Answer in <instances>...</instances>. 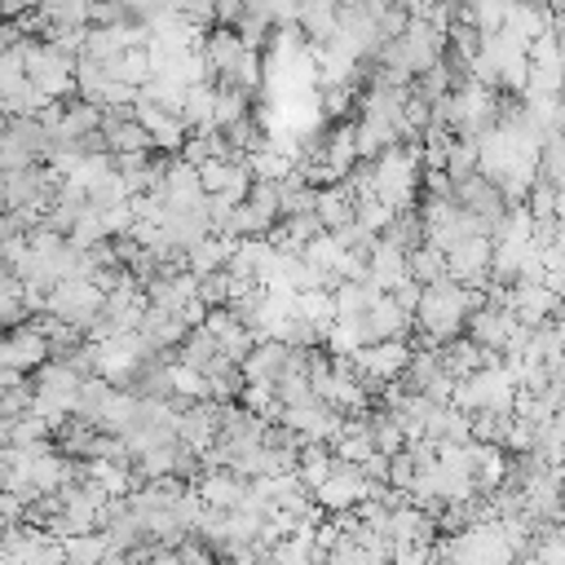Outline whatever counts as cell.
I'll list each match as a JSON object with an SVG mask.
<instances>
[{"label": "cell", "mask_w": 565, "mask_h": 565, "mask_svg": "<svg viewBox=\"0 0 565 565\" xmlns=\"http://www.w3.org/2000/svg\"><path fill=\"white\" fill-rule=\"evenodd\" d=\"M406 358H411V340H402V335L371 340V344H358V349L349 353V362H353V371L362 375L366 388H375V384H384V380H397L402 366H406Z\"/></svg>", "instance_id": "7a4b0ae2"}, {"label": "cell", "mask_w": 565, "mask_h": 565, "mask_svg": "<svg viewBox=\"0 0 565 565\" xmlns=\"http://www.w3.org/2000/svg\"><path fill=\"white\" fill-rule=\"evenodd\" d=\"M238 168H243V154H238V159H203V163H199V185H203V194L225 190Z\"/></svg>", "instance_id": "4316f807"}, {"label": "cell", "mask_w": 565, "mask_h": 565, "mask_svg": "<svg viewBox=\"0 0 565 565\" xmlns=\"http://www.w3.org/2000/svg\"><path fill=\"white\" fill-rule=\"evenodd\" d=\"M194 490H199V499H203L207 508L230 512L234 503H243V494H247V477H238L234 468H203V472L194 477Z\"/></svg>", "instance_id": "8fae6325"}, {"label": "cell", "mask_w": 565, "mask_h": 565, "mask_svg": "<svg viewBox=\"0 0 565 565\" xmlns=\"http://www.w3.org/2000/svg\"><path fill=\"white\" fill-rule=\"evenodd\" d=\"M477 305H486V291L481 287H468V282H455L450 274L437 278V282H424L419 305L411 309V322H415L411 344H441V340L459 335L463 331V318Z\"/></svg>", "instance_id": "6da1fadb"}, {"label": "cell", "mask_w": 565, "mask_h": 565, "mask_svg": "<svg viewBox=\"0 0 565 565\" xmlns=\"http://www.w3.org/2000/svg\"><path fill=\"white\" fill-rule=\"evenodd\" d=\"M362 331H366V344L371 340H388V335H402V340H411V331H415V322H411V313L388 296V291H380L362 313Z\"/></svg>", "instance_id": "ba28073f"}, {"label": "cell", "mask_w": 565, "mask_h": 565, "mask_svg": "<svg viewBox=\"0 0 565 565\" xmlns=\"http://www.w3.org/2000/svg\"><path fill=\"white\" fill-rule=\"evenodd\" d=\"M163 203L168 207H203V185H199V168L185 163L181 154H168V168H163V185H159Z\"/></svg>", "instance_id": "30bf717a"}, {"label": "cell", "mask_w": 565, "mask_h": 565, "mask_svg": "<svg viewBox=\"0 0 565 565\" xmlns=\"http://www.w3.org/2000/svg\"><path fill=\"white\" fill-rule=\"evenodd\" d=\"M26 9H35V0H0V22H13V18H22Z\"/></svg>", "instance_id": "1f68e13d"}, {"label": "cell", "mask_w": 565, "mask_h": 565, "mask_svg": "<svg viewBox=\"0 0 565 565\" xmlns=\"http://www.w3.org/2000/svg\"><path fill=\"white\" fill-rule=\"evenodd\" d=\"M22 411H31V380L0 388V415H22Z\"/></svg>", "instance_id": "f1b7e54d"}, {"label": "cell", "mask_w": 565, "mask_h": 565, "mask_svg": "<svg viewBox=\"0 0 565 565\" xmlns=\"http://www.w3.org/2000/svg\"><path fill=\"white\" fill-rule=\"evenodd\" d=\"M441 172H446L450 181H455V177H463V172H477V146H472V137H450Z\"/></svg>", "instance_id": "484cf974"}, {"label": "cell", "mask_w": 565, "mask_h": 565, "mask_svg": "<svg viewBox=\"0 0 565 565\" xmlns=\"http://www.w3.org/2000/svg\"><path fill=\"white\" fill-rule=\"evenodd\" d=\"M128 225H132V207H128V199L102 207V230H106V238H110V234H124Z\"/></svg>", "instance_id": "f546056e"}, {"label": "cell", "mask_w": 565, "mask_h": 565, "mask_svg": "<svg viewBox=\"0 0 565 565\" xmlns=\"http://www.w3.org/2000/svg\"><path fill=\"white\" fill-rule=\"evenodd\" d=\"M168 393L181 402H194V397H207V380H203V371L168 358Z\"/></svg>", "instance_id": "cb8c5ba5"}, {"label": "cell", "mask_w": 565, "mask_h": 565, "mask_svg": "<svg viewBox=\"0 0 565 565\" xmlns=\"http://www.w3.org/2000/svg\"><path fill=\"white\" fill-rule=\"evenodd\" d=\"M512 327H516V318H512V309L508 305H477L468 318H463V331L477 340V344H486V349H503V340L512 335Z\"/></svg>", "instance_id": "7c38bea8"}, {"label": "cell", "mask_w": 565, "mask_h": 565, "mask_svg": "<svg viewBox=\"0 0 565 565\" xmlns=\"http://www.w3.org/2000/svg\"><path fill=\"white\" fill-rule=\"evenodd\" d=\"M230 243H234V234H203V238H194V243L185 247V269H190L194 278L221 269L225 256H230Z\"/></svg>", "instance_id": "2e32d148"}, {"label": "cell", "mask_w": 565, "mask_h": 565, "mask_svg": "<svg viewBox=\"0 0 565 565\" xmlns=\"http://www.w3.org/2000/svg\"><path fill=\"white\" fill-rule=\"evenodd\" d=\"M97 309H102V291H97L88 278H57V282L49 287V296H44V313L75 322L79 331L97 318Z\"/></svg>", "instance_id": "3957f363"}, {"label": "cell", "mask_w": 565, "mask_h": 565, "mask_svg": "<svg viewBox=\"0 0 565 565\" xmlns=\"http://www.w3.org/2000/svg\"><path fill=\"white\" fill-rule=\"evenodd\" d=\"M252 110V97L247 93H238V88H230V84H216V102H212V124L216 128H225L230 119H238V115H247Z\"/></svg>", "instance_id": "d4e9b609"}, {"label": "cell", "mask_w": 565, "mask_h": 565, "mask_svg": "<svg viewBox=\"0 0 565 565\" xmlns=\"http://www.w3.org/2000/svg\"><path fill=\"white\" fill-rule=\"evenodd\" d=\"M132 119L150 132V146L154 150H163V154H177L181 150V141H185V124H181V115H172V110H163V106H154V102H146V97H132Z\"/></svg>", "instance_id": "52a82bcc"}, {"label": "cell", "mask_w": 565, "mask_h": 565, "mask_svg": "<svg viewBox=\"0 0 565 565\" xmlns=\"http://www.w3.org/2000/svg\"><path fill=\"white\" fill-rule=\"evenodd\" d=\"M508 4H521V0H508Z\"/></svg>", "instance_id": "d6a6232c"}, {"label": "cell", "mask_w": 565, "mask_h": 565, "mask_svg": "<svg viewBox=\"0 0 565 565\" xmlns=\"http://www.w3.org/2000/svg\"><path fill=\"white\" fill-rule=\"evenodd\" d=\"M309 494H313V503H318L322 512H344V508H353L358 499H366V477H362L358 463L335 459V468H331Z\"/></svg>", "instance_id": "277c9868"}, {"label": "cell", "mask_w": 565, "mask_h": 565, "mask_svg": "<svg viewBox=\"0 0 565 565\" xmlns=\"http://www.w3.org/2000/svg\"><path fill=\"white\" fill-rule=\"evenodd\" d=\"M66 238H71L75 247H93V243H102V238H106V230H102V207L84 199V203L75 207V221H71Z\"/></svg>", "instance_id": "603a6c76"}, {"label": "cell", "mask_w": 565, "mask_h": 565, "mask_svg": "<svg viewBox=\"0 0 565 565\" xmlns=\"http://www.w3.org/2000/svg\"><path fill=\"white\" fill-rule=\"evenodd\" d=\"M194 300H203L207 309L230 300V274H225V265L212 269V274H199V278H194Z\"/></svg>", "instance_id": "83f0119b"}, {"label": "cell", "mask_w": 565, "mask_h": 565, "mask_svg": "<svg viewBox=\"0 0 565 565\" xmlns=\"http://www.w3.org/2000/svg\"><path fill=\"white\" fill-rule=\"evenodd\" d=\"M446 274H450L455 282L486 287V278H490V238H486V234H463V238L446 252Z\"/></svg>", "instance_id": "5b68a950"}, {"label": "cell", "mask_w": 565, "mask_h": 565, "mask_svg": "<svg viewBox=\"0 0 565 565\" xmlns=\"http://www.w3.org/2000/svg\"><path fill=\"white\" fill-rule=\"evenodd\" d=\"M296 313H300V318H309L318 331H327V327H331V318H335L331 287H300V291H296Z\"/></svg>", "instance_id": "44dd1931"}, {"label": "cell", "mask_w": 565, "mask_h": 565, "mask_svg": "<svg viewBox=\"0 0 565 565\" xmlns=\"http://www.w3.org/2000/svg\"><path fill=\"white\" fill-rule=\"evenodd\" d=\"M322 230H335L344 221H353V194L344 190V181H331V185H318V203H313Z\"/></svg>", "instance_id": "e0dca14e"}, {"label": "cell", "mask_w": 565, "mask_h": 565, "mask_svg": "<svg viewBox=\"0 0 565 565\" xmlns=\"http://www.w3.org/2000/svg\"><path fill=\"white\" fill-rule=\"evenodd\" d=\"M380 296V287L371 278H340L331 287V300H335V318H358L371 300Z\"/></svg>", "instance_id": "ac0fdd59"}, {"label": "cell", "mask_w": 565, "mask_h": 565, "mask_svg": "<svg viewBox=\"0 0 565 565\" xmlns=\"http://www.w3.org/2000/svg\"><path fill=\"white\" fill-rule=\"evenodd\" d=\"M287 358H291V344L260 335V340H256V344L243 353L238 371H243V380H278V371L287 366Z\"/></svg>", "instance_id": "4fadbf2b"}, {"label": "cell", "mask_w": 565, "mask_h": 565, "mask_svg": "<svg viewBox=\"0 0 565 565\" xmlns=\"http://www.w3.org/2000/svg\"><path fill=\"white\" fill-rule=\"evenodd\" d=\"M380 238H384V243H393V247H402V252H406V247H415V243L424 238L419 212H415V207H397V212L388 216V225L380 230Z\"/></svg>", "instance_id": "7402d4cb"}, {"label": "cell", "mask_w": 565, "mask_h": 565, "mask_svg": "<svg viewBox=\"0 0 565 565\" xmlns=\"http://www.w3.org/2000/svg\"><path fill=\"white\" fill-rule=\"evenodd\" d=\"M172 358H177V362H185V366H194V371H203V375H207V371H216L221 362H230V358L216 349V340L207 335V327H203V322H199V327H190V331L181 335V344L172 349Z\"/></svg>", "instance_id": "5bb4252c"}, {"label": "cell", "mask_w": 565, "mask_h": 565, "mask_svg": "<svg viewBox=\"0 0 565 565\" xmlns=\"http://www.w3.org/2000/svg\"><path fill=\"white\" fill-rule=\"evenodd\" d=\"M106 75H110V79H119V84H132V88H141V84L150 79V53H146V44L119 49V53L106 62Z\"/></svg>", "instance_id": "d6986e66"}, {"label": "cell", "mask_w": 565, "mask_h": 565, "mask_svg": "<svg viewBox=\"0 0 565 565\" xmlns=\"http://www.w3.org/2000/svg\"><path fill=\"white\" fill-rule=\"evenodd\" d=\"M503 305L512 309L516 322L539 327V322L561 313V291H552L547 282H508V300Z\"/></svg>", "instance_id": "8992f818"}, {"label": "cell", "mask_w": 565, "mask_h": 565, "mask_svg": "<svg viewBox=\"0 0 565 565\" xmlns=\"http://www.w3.org/2000/svg\"><path fill=\"white\" fill-rule=\"evenodd\" d=\"M406 278H415V282H437V278H446V252H437V247H428V243L419 238L415 247H406Z\"/></svg>", "instance_id": "ffe728a7"}, {"label": "cell", "mask_w": 565, "mask_h": 565, "mask_svg": "<svg viewBox=\"0 0 565 565\" xmlns=\"http://www.w3.org/2000/svg\"><path fill=\"white\" fill-rule=\"evenodd\" d=\"M203 327H207V335L216 340V349H221L230 362H243V353L256 344V331H252L243 318H234L225 305H212V309L203 313Z\"/></svg>", "instance_id": "9c48e42d"}, {"label": "cell", "mask_w": 565, "mask_h": 565, "mask_svg": "<svg viewBox=\"0 0 565 565\" xmlns=\"http://www.w3.org/2000/svg\"><path fill=\"white\" fill-rule=\"evenodd\" d=\"M366 278H371L380 291L397 287V282L406 278V252L393 247V243H384V238H375V247L366 252Z\"/></svg>", "instance_id": "9a60e30c"}, {"label": "cell", "mask_w": 565, "mask_h": 565, "mask_svg": "<svg viewBox=\"0 0 565 565\" xmlns=\"http://www.w3.org/2000/svg\"><path fill=\"white\" fill-rule=\"evenodd\" d=\"M419 291H424V282H415V278H402L397 287H388V296H393V300H397L406 313L419 305Z\"/></svg>", "instance_id": "4dcf8cb0"}]
</instances>
